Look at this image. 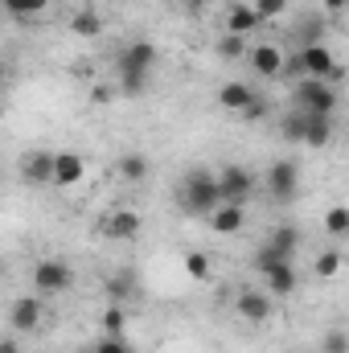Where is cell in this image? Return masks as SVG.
<instances>
[{"instance_id":"obj_1","label":"cell","mask_w":349,"mask_h":353,"mask_svg":"<svg viewBox=\"0 0 349 353\" xmlns=\"http://www.w3.org/2000/svg\"><path fill=\"white\" fill-rule=\"evenodd\" d=\"M181 210L189 214V218H206L210 210H218L222 205V189H218V176L210 173V169H189V173L181 176Z\"/></svg>"},{"instance_id":"obj_2","label":"cell","mask_w":349,"mask_h":353,"mask_svg":"<svg viewBox=\"0 0 349 353\" xmlns=\"http://www.w3.org/2000/svg\"><path fill=\"white\" fill-rule=\"evenodd\" d=\"M296 247H300V230L296 226H275L267 234V243L255 251V271H263V267H271V263H292Z\"/></svg>"},{"instance_id":"obj_3","label":"cell","mask_w":349,"mask_h":353,"mask_svg":"<svg viewBox=\"0 0 349 353\" xmlns=\"http://www.w3.org/2000/svg\"><path fill=\"white\" fill-rule=\"evenodd\" d=\"M296 107L304 115H333L337 111V87H329L325 79H300L296 83Z\"/></svg>"},{"instance_id":"obj_4","label":"cell","mask_w":349,"mask_h":353,"mask_svg":"<svg viewBox=\"0 0 349 353\" xmlns=\"http://www.w3.org/2000/svg\"><path fill=\"white\" fill-rule=\"evenodd\" d=\"M70 283H74V267L66 263V259H37L33 263V288L41 296H58Z\"/></svg>"},{"instance_id":"obj_5","label":"cell","mask_w":349,"mask_h":353,"mask_svg":"<svg viewBox=\"0 0 349 353\" xmlns=\"http://www.w3.org/2000/svg\"><path fill=\"white\" fill-rule=\"evenodd\" d=\"M218 189H222V201H247L251 193H255V173L251 169H243V165H226V169H218Z\"/></svg>"},{"instance_id":"obj_6","label":"cell","mask_w":349,"mask_h":353,"mask_svg":"<svg viewBox=\"0 0 349 353\" xmlns=\"http://www.w3.org/2000/svg\"><path fill=\"white\" fill-rule=\"evenodd\" d=\"M267 189H271L275 201H292L296 189H300V169H296V161H275V165L267 169Z\"/></svg>"},{"instance_id":"obj_7","label":"cell","mask_w":349,"mask_h":353,"mask_svg":"<svg viewBox=\"0 0 349 353\" xmlns=\"http://www.w3.org/2000/svg\"><path fill=\"white\" fill-rule=\"evenodd\" d=\"M87 176V161L79 157V152H54V169H50V185H58V189H74L79 181Z\"/></svg>"},{"instance_id":"obj_8","label":"cell","mask_w":349,"mask_h":353,"mask_svg":"<svg viewBox=\"0 0 349 353\" xmlns=\"http://www.w3.org/2000/svg\"><path fill=\"white\" fill-rule=\"evenodd\" d=\"M296 54H300L304 79H329V70H333V50H329L325 41H304V46H296Z\"/></svg>"},{"instance_id":"obj_9","label":"cell","mask_w":349,"mask_h":353,"mask_svg":"<svg viewBox=\"0 0 349 353\" xmlns=\"http://www.w3.org/2000/svg\"><path fill=\"white\" fill-rule=\"evenodd\" d=\"M50 169H54V152H46V148H33V152L21 157V181H25L29 189L50 185Z\"/></svg>"},{"instance_id":"obj_10","label":"cell","mask_w":349,"mask_h":353,"mask_svg":"<svg viewBox=\"0 0 349 353\" xmlns=\"http://www.w3.org/2000/svg\"><path fill=\"white\" fill-rule=\"evenodd\" d=\"M243 58L251 62V70H255L259 79H279V66H283V50H279V46H271V41H263V46H247Z\"/></svg>"},{"instance_id":"obj_11","label":"cell","mask_w":349,"mask_h":353,"mask_svg":"<svg viewBox=\"0 0 349 353\" xmlns=\"http://www.w3.org/2000/svg\"><path fill=\"white\" fill-rule=\"evenodd\" d=\"M37 325H41V300H37V296L12 300V308H8V329H12V333H33Z\"/></svg>"},{"instance_id":"obj_12","label":"cell","mask_w":349,"mask_h":353,"mask_svg":"<svg viewBox=\"0 0 349 353\" xmlns=\"http://www.w3.org/2000/svg\"><path fill=\"white\" fill-rule=\"evenodd\" d=\"M235 312H239L243 321H251V325H263V321L271 316V296H267V292H255V288H243V292L235 296Z\"/></svg>"},{"instance_id":"obj_13","label":"cell","mask_w":349,"mask_h":353,"mask_svg":"<svg viewBox=\"0 0 349 353\" xmlns=\"http://www.w3.org/2000/svg\"><path fill=\"white\" fill-rule=\"evenodd\" d=\"M206 222H210V230H214V234H239V230H243V222H247V210H243L239 201H222L218 210H210V214H206Z\"/></svg>"},{"instance_id":"obj_14","label":"cell","mask_w":349,"mask_h":353,"mask_svg":"<svg viewBox=\"0 0 349 353\" xmlns=\"http://www.w3.org/2000/svg\"><path fill=\"white\" fill-rule=\"evenodd\" d=\"M259 275L267 279V296H275V300H288L296 292V267L292 263H271L263 267Z\"/></svg>"},{"instance_id":"obj_15","label":"cell","mask_w":349,"mask_h":353,"mask_svg":"<svg viewBox=\"0 0 349 353\" xmlns=\"http://www.w3.org/2000/svg\"><path fill=\"white\" fill-rule=\"evenodd\" d=\"M103 234H107V239H119V243L136 239V234H140V214H136V210H111L107 222H103Z\"/></svg>"},{"instance_id":"obj_16","label":"cell","mask_w":349,"mask_h":353,"mask_svg":"<svg viewBox=\"0 0 349 353\" xmlns=\"http://www.w3.org/2000/svg\"><path fill=\"white\" fill-rule=\"evenodd\" d=\"M115 62H123V66H136V70H148L152 74V66H157V46L152 41H144V37H136V41H128L123 50H119V58Z\"/></svg>"},{"instance_id":"obj_17","label":"cell","mask_w":349,"mask_h":353,"mask_svg":"<svg viewBox=\"0 0 349 353\" xmlns=\"http://www.w3.org/2000/svg\"><path fill=\"white\" fill-rule=\"evenodd\" d=\"M263 21L255 17V8L251 4H230V12H226V33H235V37H247L251 41V33L259 29Z\"/></svg>"},{"instance_id":"obj_18","label":"cell","mask_w":349,"mask_h":353,"mask_svg":"<svg viewBox=\"0 0 349 353\" xmlns=\"http://www.w3.org/2000/svg\"><path fill=\"white\" fill-rule=\"evenodd\" d=\"M333 140V115H304V140L308 148H329Z\"/></svg>"},{"instance_id":"obj_19","label":"cell","mask_w":349,"mask_h":353,"mask_svg":"<svg viewBox=\"0 0 349 353\" xmlns=\"http://www.w3.org/2000/svg\"><path fill=\"white\" fill-rule=\"evenodd\" d=\"M115 83H119V94H128V99H140V94L148 90V70H136V66H123V62H115Z\"/></svg>"},{"instance_id":"obj_20","label":"cell","mask_w":349,"mask_h":353,"mask_svg":"<svg viewBox=\"0 0 349 353\" xmlns=\"http://www.w3.org/2000/svg\"><path fill=\"white\" fill-rule=\"evenodd\" d=\"M115 173H119V181H128V185H140L144 176L152 173V165H148L144 152H123L119 165H115Z\"/></svg>"},{"instance_id":"obj_21","label":"cell","mask_w":349,"mask_h":353,"mask_svg":"<svg viewBox=\"0 0 349 353\" xmlns=\"http://www.w3.org/2000/svg\"><path fill=\"white\" fill-rule=\"evenodd\" d=\"M107 296H111V304H128V300L136 296V271L123 267V271L107 275Z\"/></svg>"},{"instance_id":"obj_22","label":"cell","mask_w":349,"mask_h":353,"mask_svg":"<svg viewBox=\"0 0 349 353\" xmlns=\"http://www.w3.org/2000/svg\"><path fill=\"white\" fill-rule=\"evenodd\" d=\"M247 103H251V87H247V83L235 79V83H222V87H218V107H222V111H235V115H239Z\"/></svg>"},{"instance_id":"obj_23","label":"cell","mask_w":349,"mask_h":353,"mask_svg":"<svg viewBox=\"0 0 349 353\" xmlns=\"http://www.w3.org/2000/svg\"><path fill=\"white\" fill-rule=\"evenodd\" d=\"M70 33H74V37H87V41L103 37V17H99L94 8H83V12H74V17H70Z\"/></svg>"},{"instance_id":"obj_24","label":"cell","mask_w":349,"mask_h":353,"mask_svg":"<svg viewBox=\"0 0 349 353\" xmlns=\"http://www.w3.org/2000/svg\"><path fill=\"white\" fill-rule=\"evenodd\" d=\"M103 333H111V337L128 333V304H107L103 308Z\"/></svg>"},{"instance_id":"obj_25","label":"cell","mask_w":349,"mask_h":353,"mask_svg":"<svg viewBox=\"0 0 349 353\" xmlns=\"http://www.w3.org/2000/svg\"><path fill=\"white\" fill-rule=\"evenodd\" d=\"M185 275H189V279H197V283H206V279L214 275L210 255H201V251H189V255H185Z\"/></svg>"},{"instance_id":"obj_26","label":"cell","mask_w":349,"mask_h":353,"mask_svg":"<svg viewBox=\"0 0 349 353\" xmlns=\"http://www.w3.org/2000/svg\"><path fill=\"white\" fill-rule=\"evenodd\" d=\"M0 4H4L8 17H37V12L50 8V0H0Z\"/></svg>"},{"instance_id":"obj_27","label":"cell","mask_w":349,"mask_h":353,"mask_svg":"<svg viewBox=\"0 0 349 353\" xmlns=\"http://www.w3.org/2000/svg\"><path fill=\"white\" fill-rule=\"evenodd\" d=\"M247 46H251V41H247V37H235V33H222V37H218V54H222L226 62L243 58V54H247Z\"/></svg>"},{"instance_id":"obj_28","label":"cell","mask_w":349,"mask_h":353,"mask_svg":"<svg viewBox=\"0 0 349 353\" xmlns=\"http://www.w3.org/2000/svg\"><path fill=\"white\" fill-rule=\"evenodd\" d=\"M325 230L333 234V239H341L349 230V210L346 205H329V214H325Z\"/></svg>"},{"instance_id":"obj_29","label":"cell","mask_w":349,"mask_h":353,"mask_svg":"<svg viewBox=\"0 0 349 353\" xmlns=\"http://www.w3.org/2000/svg\"><path fill=\"white\" fill-rule=\"evenodd\" d=\"M279 132H283L292 144H300V140H304V111H292V115H283Z\"/></svg>"},{"instance_id":"obj_30","label":"cell","mask_w":349,"mask_h":353,"mask_svg":"<svg viewBox=\"0 0 349 353\" xmlns=\"http://www.w3.org/2000/svg\"><path fill=\"white\" fill-rule=\"evenodd\" d=\"M90 353H132V345H128V337L119 333V337H111V333H103L99 341H94V350Z\"/></svg>"},{"instance_id":"obj_31","label":"cell","mask_w":349,"mask_h":353,"mask_svg":"<svg viewBox=\"0 0 349 353\" xmlns=\"http://www.w3.org/2000/svg\"><path fill=\"white\" fill-rule=\"evenodd\" d=\"M251 8H255V17H259V21H275V17H283V12H288V0H255Z\"/></svg>"},{"instance_id":"obj_32","label":"cell","mask_w":349,"mask_h":353,"mask_svg":"<svg viewBox=\"0 0 349 353\" xmlns=\"http://www.w3.org/2000/svg\"><path fill=\"white\" fill-rule=\"evenodd\" d=\"M341 271V251H325V255H317V275L321 279H333Z\"/></svg>"},{"instance_id":"obj_33","label":"cell","mask_w":349,"mask_h":353,"mask_svg":"<svg viewBox=\"0 0 349 353\" xmlns=\"http://www.w3.org/2000/svg\"><path fill=\"white\" fill-rule=\"evenodd\" d=\"M321 353H349L346 329H329V333H325V341H321Z\"/></svg>"},{"instance_id":"obj_34","label":"cell","mask_w":349,"mask_h":353,"mask_svg":"<svg viewBox=\"0 0 349 353\" xmlns=\"http://www.w3.org/2000/svg\"><path fill=\"white\" fill-rule=\"evenodd\" d=\"M239 115H243V119H251V123H259L263 115H267V103H263L259 94H251V103H247V107H243Z\"/></svg>"},{"instance_id":"obj_35","label":"cell","mask_w":349,"mask_h":353,"mask_svg":"<svg viewBox=\"0 0 349 353\" xmlns=\"http://www.w3.org/2000/svg\"><path fill=\"white\" fill-rule=\"evenodd\" d=\"M0 353H21V341L17 337H0Z\"/></svg>"},{"instance_id":"obj_36","label":"cell","mask_w":349,"mask_h":353,"mask_svg":"<svg viewBox=\"0 0 349 353\" xmlns=\"http://www.w3.org/2000/svg\"><path fill=\"white\" fill-rule=\"evenodd\" d=\"M325 8H329V12H341V8H346V0H325Z\"/></svg>"},{"instance_id":"obj_37","label":"cell","mask_w":349,"mask_h":353,"mask_svg":"<svg viewBox=\"0 0 349 353\" xmlns=\"http://www.w3.org/2000/svg\"><path fill=\"white\" fill-rule=\"evenodd\" d=\"M4 79H8V66H4V58H0V83H4Z\"/></svg>"}]
</instances>
